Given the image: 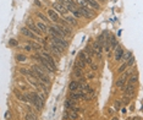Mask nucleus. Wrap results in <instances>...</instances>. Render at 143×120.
<instances>
[{
  "label": "nucleus",
  "mask_w": 143,
  "mask_h": 120,
  "mask_svg": "<svg viewBox=\"0 0 143 120\" xmlns=\"http://www.w3.org/2000/svg\"><path fill=\"white\" fill-rule=\"evenodd\" d=\"M31 72H32L33 77H36V78L39 80L40 82H43V83H45V85H50V78L47 76V74H44V72H42V71L39 70L38 67H37V65L32 66Z\"/></svg>",
  "instance_id": "nucleus-1"
},
{
  "label": "nucleus",
  "mask_w": 143,
  "mask_h": 120,
  "mask_svg": "<svg viewBox=\"0 0 143 120\" xmlns=\"http://www.w3.org/2000/svg\"><path fill=\"white\" fill-rule=\"evenodd\" d=\"M28 97H29V102L37 108V110H42L44 107V102H42V99L38 97V94L36 92H31L28 93Z\"/></svg>",
  "instance_id": "nucleus-2"
},
{
  "label": "nucleus",
  "mask_w": 143,
  "mask_h": 120,
  "mask_svg": "<svg viewBox=\"0 0 143 120\" xmlns=\"http://www.w3.org/2000/svg\"><path fill=\"white\" fill-rule=\"evenodd\" d=\"M92 52L93 54L98 58V59H102V54H103V47L98 43V42H94L93 45H92Z\"/></svg>",
  "instance_id": "nucleus-3"
},
{
  "label": "nucleus",
  "mask_w": 143,
  "mask_h": 120,
  "mask_svg": "<svg viewBox=\"0 0 143 120\" xmlns=\"http://www.w3.org/2000/svg\"><path fill=\"white\" fill-rule=\"evenodd\" d=\"M51 41H53V44H56V45H59L60 48L62 49H65L66 47L69 45V43L66 42L64 38H60V37H51Z\"/></svg>",
  "instance_id": "nucleus-4"
},
{
  "label": "nucleus",
  "mask_w": 143,
  "mask_h": 120,
  "mask_svg": "<svg viewBox=\"0 0 143 120\" xmlns=\"http://www.w3.org/2000/svg\"><path fill=\"white\" fill-rule=\"evenodd\" d=\"M77 10L81 14V16H86L87 18H92V17L94 16V12L89 10V7H80V9H77Z\"/></svg>",
  "instance_id": "nucleus-5"
},
{
  "label": "nucleus",
  "mask_w": 143,
  "mask_h": 120,
  "mask_svg": "<svg viewBox=\"0 0 143 120\" xmlns=\"http://www.w3.org/2000/svg\"><path fill=\"white\" fill-rule=\"evenodd\" d=\"M40 56H42V58H44V59L47 60V61L49 63L50 65H51V67H53L54 70H56V65H55V60L53 59V56H51V55H50L49 53H47V52H43Z\"/></svg>",
  "instance_id": "nucleus-6"
},
{
  "label": "nucleus",
  "mask_w": 143,
  "mask_h": 120,
  "mask_svg": "<svg viewBox=\"0 0 143 120\" xmlns=\"http://www.w3.org/2000/svg\"><path fill=\"white\" fill-rule=\"evenodd\" d=\"M21 32H22V34H23V36H26V37H28V38H32V39H37V38H38V37H37V36H36L32 31H31V29H28L27 27H23L21 29Z\"/></svg>",
  "instance_id": "nucleus-7"
},
{
  "label": "nucleus",
  "mask_w": 143,
  "mask_h": 120,
  "mask_svg": "<svg viewBox=\"0 0 143 120\" xmlns=\"http://www.w3.org/2000/svg\"><path fill=\"white\" fill-rule=\"evenodd\" d=\"M124 91H125V94L128 96V97H131L135 94V85H132V83H128L126 87H124Z\"/></svg>",
  "instance_id": "nucleus-8"
},
{
  "label": "nucleus",
  "mask_w": 143,
  "mask_h": 120,
  "mask_svg": "<svg viewBox=\"0 0 143 120\" xmlns=\"http://www.w3.org/2000/svg\"><path fill=\"white\" fill-rule=\"evenodd\" d=\"M124 52H125V50L122 49V47H120V45L117 44V45H116V49H115V60L116 61H120L121 60Z\"/></svg>",
  "instance_id": "nucleus-9"
},
{
  "label": "nucleus",
  "mask_w": 143,
  "mask_h": 120,
  "mask_svg": "<svg viewBox=\"0 0 143 120\" xmlns=\"http://www.w3.org/2000/svg\"><path fill=\"white\" fill-rule=\"evenodd\" d=\"M48 15H49V17H50V20L53 22H59V15L56 14V11L55 10H53V9H49L48 10Z\"/></svg>",
  "instance_id": "nucleus-10"
},
{
  "label": "nucleus",
  "mask_w": 143,
  "mask_h": 120,
  "mask_svg": "<svg viewBox=\"0 0 143 120\" xmlns=\"http://www.w3.org/2000/svg\"><path fill=\"white\" fill-rule=\"evenodd\" d=\"M127 77H128V72H126L125 75L120 76V78H119V80L116 81V87H124L125 82L127 81Z\"/></svg>",
  "instance_id": "nucleus-11"
},
{
  "label": "nucleus",
  "mask_w": 143,
  "mask_h": 120,
  "mask_svg": "<svg viewBox=\"0 0 143 120\" xmlns=\"http://www.w3.org/2000/svg\"><path fill=\"white\" fill-rule=\"evenodd\" d=\"M27 28H28V29H31V31H32L36 36H40V34H42V32L38 29V27H37L36 25H33L32 22H28V23H27Z\"/></svg>",
  "instance_id": "nucleus-12"
},
{
  "label": "nucleus",
  "mask_w": 143,
  "mask_h": 120,
  "mask_svg": "<svg viewBox=\"0 0 143 120\" xmlns=\"http://www.w3.org/2000/svg\"><path fill=\"white\" fill-rule=\"evenodd\" d=\"M49 32H50V34H51L53 37H60V38H62V37H64V34H62V33L58 29V28L55 27V26H54V27H50L49 28Z\"/></svg>",
  "instance_id": "nucleus-13"
},
{
  "label": "nucleus",
  "mask_w": 143,
  "mask_h": 120,
  "mask_svg": "<svg viewBox=\"0 0 143 120\" xmlns=\"http://www.w3.org/2000/svg\"><path fill=\"white\" fill-rule=\"evenodd\" d=\"M51 6H53V10H56L58 12H60V14H62V15H65L66 12H67V11H66L65 9H64V7L59 4V3H53V4H51Z\"/></svg>",
  "instance_id": "nucleus-14"
},
{
  "label": "nucleus",
  "mask_w": 143,
  "mask_h": 120,
  "mask_svg": "<svg viewBox=\"0 0 143 120\" xmlns=\"http://www.w3.org/2000/svg\"><path fill=\"white\" fill-rule=\"evenodd\" d=\"M51 52H53L54 54H56L58 56H60V55L62 54L64 49H62V48H60L59 45H56V44H51Z\"/></svg>",
  "instance_id": "nucleus-15"
},
{
  "label": "nucleus",
  "mask_w": 143,
  "mask_h": 120,
  "mask_svg": "<svg viewBox=\"0 0 143 120\" xmlns=\"http://www.w3.org/2000/svg\"><path fill=\"white\" fill-rule=\"evenodd\" d=\"M86 1H87V4H88V7L97 9V10H99V9H100V5H99L95 0H86Z\"/></svg>",
  "instance_id": "nucleus-16"
},
{
  "label": "nucleus",
  "mask_w": 143,
  "mask_h": 120,
  "mask_svg": "<svg viewBox=\"0 0 143 120\" xmlns=\"http://www.w3.org/2000/svg\"><path fill=\"white\" fill-rule=\"evenodd\" d=\"M36 26L38 27V29L40 31V32H47V31H48V26H47L44 22H42V21L37 22V23H36Z\"/></svg>",
  "instance_id": "nucleus-17"
},
{
  "label": "nucleus",
  "mask_w": 143,
  "mask_h": 120,
  "mask_svg": "<svg viewBox=\"0 0 143 120\" xmlns=\"http://www.w3.org/2000/svg\"><path fill=\"white\" fill-rule=\"evenodd\" d=\"M64 21H66L67 23H70V25H72V26H76L77 25L76 20H75L72 16H69V15H65V16H64Z\"/></svg>",
  "instance_id": "nucleus-18"
},
{
  "label": "nucleus",
  "mask_w": 143,
  "mask_h": 120,
  "mask_svg": "<svg viewBox=\"0 0 143 120\" xmlns=\"http://www.w3.org/2000/svg\"><path fill=\"white\" fill-rule=\"evenodd\" d=\"M78 82L77 81H71L70 82V85H69V89L71 91V92H73V91H77L78 89Z\"/></svg>",
  "instance_id": "nucleus-19"
},
{
  "label": "nucleus",
  "mask_w": 143,
  "mask_h": 120,
  "mask_svg": "<svg viewBox=\"0 0 143 120\" xmlns=\"http://www.w3.org/2000/svg\"><path fill=\"white\" fill-rule=\"evenodd\" d=\"M109 44H111V45H110L111 48H114V49L116 48V45H117V39H116L115 36H110L109 37Z\"/></svg>",
  "instance_id": "nucleus-20"
},
{
  "label": "nucleus",
  "mask_w": 143,
  "mask_h": 120,
  "mask_svg": "<svg viewBox=\"0 0 143 120\" xmlns=\"http://www.w3.org/2000/svg\"><path fill=\"white\" fill-rule=\"evenodd\" d=\"M73 76H76L77 78H81V77L83 76L82 69H80V67H76V66H75V69H73Z\"/></svg>",
  "instance_id": "nucleus-21"
},
{
  "label": "nucleus",
  "mask_w": 143,
  "mask_h": 120,
  "mask_svg": "<svg viewBox=\"0 0 143 120\" xmlns=\"http://www.w3.org/2000/svg\"><path fill=\"white\" fill-rule=\"evenodd\" d=\"M75 66H76V67H80V69H84V67H86V63H84V61H82V60L81 59H78V60H76V61H75Z\"/></svg>",
  "instance_id": "nucleus-22"
},
{
  "label": "nucleus",
  "mask_w": 143,
  "mask_h": 120,
  "mask_svg": "<svg viewBox=\"0 0 143 120\" xmlns=\"http://www.w3.org/2000/svg\"><path fill=\"white\" fill-rule=\"evenodd\" d=\"M97 42H98L100 45H102V44H105V32H103L98 38H97Z\"/></svg>",
  "instance_id": "nucleus-23"
},
{
  "label": "nucleus",
  "mask_w": 143,
  "mask_h": 120,
  "mask_svg": "<svg viewBox=\"0 0 143 120\" xmlns=\"http://www.w3.org/2000/svg\"><path fill=\"white\" fill-rule=\"evenodd\" d=\"M37 16H38L39 18L42 20V22H47V23L49 22V18H48V17L45 16L44 14H42V12H37Z\"/></svg>",
  "instance_id": "nucleus-24"
},
{
  "label": "nucleus",
  "mask_w": 143,
  "mask_h": 120,
  "mask_svg": "<svg viewBox=\"0 0 143 120\" xmlns=\"http://www.w3.org/2000/svg\"><path fill=\"white\" fill-rule=\"evenodd\" d=\"M16 60L21 61V63H25V61H27V56H26L25 54H17L16 55Z\"/></svg>",
  "instance_id": "nucleus-25"
},
{
  "label": "nucleus",
  "mask_w": 143,
  "mask_h": 120,
  "mask_svg": "<svg viewBox=\"0 0 143 120\" xmlns=\"http://www.w3.org/2000/svg\"><path fill=\"white\" fill-rule=\"evenodd\" d=\"M26 120H37V115L34 114V112H33V113H27Z\"/></svg>",
  "instance_id": "nucleus-26"
},
{
  "label": "nucleus",
  "mask_w": 143,
  "mask_h": 120,
  "mask_svg": "<svg viewBox=\"0 0 143 120\" xmlns=\"http://www.w3.org/2000/svg\"><path fill=\"white\" fill-rule=\"evenodd\" d=\"M72 107H73V102H72L71 99H66L65 101V108L66 109H71Z\"/></svg>",
  "instance_id": "nucleus-27"
},
{
  "label": "nucleus",
  "mask_w": 143,
  "mask_h": 120,
  "mask_svg": "<svg viewBox=\"0 0 143 120\" xmlns=\"http://www.w3.org/2000/svg\"><path fill=\"white\" fill-rule=\"evenodd\" d=\"M131 56H132V53L128 50V52H126V53L124 52V54H122V58H121V59H122V60H128Z\"/></svg>",
  "instance_id": "nucleus-28"
},
{
  "label": "nucleus",
  "mask_w": 143,
  "mask_h": 120,
  "mask_svg": "<svg viewBox=\"0 0 143 120\" xmlns=\"http://www.w3.org/2000/svg\"><path fill=\"white\" fill-rule=\"evenodd\" d=\"M20 72L21 74H23V75H26V76H33L32 75V72H31V70H27V69H20Z\"/></svg>",
  "instance_id": "nucleus-29"
},
{
  "label": "nucleus",
  "mask_w": 143,
  "mask_h": 120,
  "mask_svg": "<svg viewBox=\"0 0 143 120\" xmlns=\"http://www.w3.org/2000/svg\"><path fill=\"white\" fill-rule=\"evenodd\" d=\"M138 81V76L137 75H133V76L130 77V80H128V83H132V85H135V83H137Z\"/></svg>",
  "instance_id": "nucleus-30"
},
{
  "label": "nucleus",
  "mask_w": 143,
  "mask_h": 120,
  "mask_svg": "<svg viewBox=\"0 0 143 120\" xmlns=\"http://www.w3.org/2000/svg\"><path fill=\"white\" fill-rule=\"evenodd\" d=\"M77 3H78L80 7H88V4L86 0H77Z\"/></svg>",
  "instance_id": "nucleus-31"
},
{
  "label": "nucleus",
  "mask_w": 143,
  "mask_h": 120,
  "mask_svg": "<svg viewBox=\"0 0 143 120\" xmlns=\"http://www.w3.org/2000/svg\"><path fill=\"white\" fill-rule=\"evenodd\" d=\"M86 77H87V80H92V78H94V77H95V71L88 72L87 75H86Z\"/></svg>",
  "instance_id": "nucleus-32"
},
{
  "label": "nucleus",
  "mask_w": 143,
  "mask_h": 120,
  "mask_svg": "<svg viewBox=\"0 0 143 120\" xmlns=\"http://www.w3.org/2000/svg\"><path fill=\"white\" fill-rule=\"evenodd\" d=\"M77 118H78V114H77V113H75V112H72V113H70V114H69V119L76 120Z\"/></svg>",
  "instance_id": "nucleus-33"
},
{
  "label": "nucleus",
  "mask_w": 143,
  "mask_h": 120,
  "mask_svg": "<svg viewBox=\"0 0 143 120\" xmlns=\"http://www.w3.org/2000/svg\"><path fill=\"white\" fill-rule=\"evenodd\" d=\"M9 44H10L11 47H17L18 45V42H17L16 39H10L9 41Z\"/></svg>",
  "instance_id": "nucleus-34"
},
{
  "label": "nucleus",
  "mask_w": 143,
  "mask_h": 120,
  "mask_svg": "<svg viewBox=\"0 0 143 120\" xmlns=\"http://www.w3.org/2000/svg\"><path fill=\"white\" fill-rule=\"evenodd\" d=\"M135 61H136V59H135L133 56H131V58L128 59V61L126 63V64H127V66H132L133 64H135Z\"/></svg>",
  "instance_id": "nucleus-35"
},
{
  "label": "nucleus",
  "mask_w": 143,
  "mask_h": 120,
  "mask_svg": "<svg viewBox=\"0 0 143 120\" xmlns=\"http://www.w3.org/2000/svg\"><path fill=\"white\" fill-rule=\"evenodd\" d=\"M126 69H127V64L125 63V64H122V65L119 67V70H117V71H119V72H124V71L126 70Z\"/></svg>",
  "instance_id": "nucleus-36"
},
{
  "label": "nucleus",
  "mask_w": 143,
  "mask_h": 120,
  "mask_svg": "<svg viewBox=\"0 0 143 120\" xmlns=\"http://www.w3.org/2000/svg\"><path fill=\"white\" fill-rule=\"evenodd\" d=\"M114 105H115V110H119V109H120L121 102H120V101H115V102H114Z\"/></svg>",
  "instance_id": "nucleus-37"
},
{
  "label": "nucleus",
  "mask_w": 143,
  "mask_h": 120,
  "mask_svg": "<svg viewBox=\"0 0 143 120\" xmlns=\"http://www.w3.org/2000/svg\"><path fill=\"white\" fill-rule=\"evenodd\" d=\"M65 1L69 4V5H71L72 7H76V3H75L73 0H65ZM76 9H77V7H76Z\"/></svg>",
  "instance_id": "nucleus-38"
},
{
  "label": "nucleus",
  "mask_w": 143,
  "mask_h": 120,
  "mask_svg": "<svg viewBox=\"0 0 143 120\" xmlns=\"http://www.w3.org/2000/svg\"><path fill=\"white\" fill-rule=\"evenodd\" d=\"M122 102H124V104H125V105H126V104H128V103H130V97H128V96L124 97V98H122Z\"/></svg>",
  "instance_id": "nucleus-39"
},
{
  "label": "nucleus",
  "mask_w": 143,
  "mask_h": 120,
  "mask_svg": "<svg viewBox=\"0 0 143 120\" xmlns=\"http://www.w3.org/2000/svg\"><path fill=\"white\" fill-rule=\"evenodd\" d=\"M71 14L73 15V16H76V17H81V14L78 12V10H77V9H76V10H73V11H72Z\"/></svg>",
  "instance_id": "nucleus-40"
},
{
  "label": "nucleus",
  "mask_w": 143,
  "mask_h": 120,
  "mask_svg": "<svg viewBox=\"0 0 143 120\" xmlns=\"http://www.w3.org/2000/svg\"><path fill=\"white\" fill-rule=\"evenodd\" d=\"M89 65H91V67H92V71H95L97 69H98V66L95 65L94 63H92V64H89Z\"/></svg>",
  "instance_id": "nucleus-41"
},
{
  "label": "nucleus",
  "mask_w": 143,
  "mask_h": 120,
  "mask_svg": "<svg viewBox=\"0 0 143 120\" xmlns=\"http://www.w3.org/2000/svg\"><path fill=\"white\" fill-rule=\"evenodd\" d=\"M32 47L34 49H40V45H38L37 43H32Z\"/></svg>",
  "instance_id": "nucleus-42"
},
{
  "label": "nucleus",
  "mask_w": 143,
  "mask_h": 120,
  "mask_svg": "<svg viewBox=\"0 0 143 120\" xmlns=\"http://www.w3.org/2000/svg\"><path fill=\"white\" fill-rule=\"evenodd\" d=\"M64 119L69 120V113H67V112H65V113H64Z\"/></svg>",
  "instance_id": "nucleus-43"
},
{
  "label": "nucleus",
  "mask_w": 143,
  "mask_h": 120,
  "mask_svg": "<svg viewBox=\"0 0 143 120\" xmlns=\"http://www.w3.org/2000/svg\"><path fill=\"white\" fill-rule=\"evenodd\" d=\"M23 48H25V50H32V47L31 45H25Z\"/></svg>",
  "instance_id": "nucleus-44"
},
{
  "label": "nucleus",
  "mask_w": 143,
  "mask_h": 120,
  "mask_svg": "<svg viewBox=\"0 0 143 120\" xmlns=\"http://www.w3.org/2000/svg\"><path fill=\"white\" fill-rule=\"evenodd\" d=\"M34 4H36L37 6H40V3H39V0H36V1H34Z\"/></svg>",
  "instance_id": "nucleus-45"
},
{
  "label": "nucleus",
  "mask_w": 143,
  "mask_h": 120,
  "mask_svg": "<svg viewBox=\"0 0 143 120\" xmlns=\"http://www.w3.org/2000/svg\"><path fill=\"white\" fill-rule=\"evenodd\" d=\"M130 120H141V119H139L138 116H135V118H131V119H130Z\"/></svg>",
  "instance_id": "nucleus-46"
},
{
  "label": "nucleus",
  "mask_w": 143,
  "mask_h": 120,
  "mask_svg": "<svg viewBox=\"0 0 143 120\" xmlns=\"http://www.w3.org/2000/svg\"><path fill=\"white\" fill-rule=\"evenodd\" d=\"M5 116H6V118H10V113H9V112H6V114H5Z\"/></svg>",
  "instance_id": "nucleus-47"
},
{
  "label": "nucleus",
  "mask_w": 143,
  "mask_h": 120,
  "mask_svg": "<svg viewBox=\"0 0 143 120\" xmlns=\"http://www.w3.org/2000/svg\"><path fill=\"white\" fill-rule=\"evenodd\" d=\"M111 120H119V118H115V116H114V118H113Z\"/></svg>",
  "instance_id": "nucleus-48"
},
{
  "label": "nucleus",
  "mask_w": 143,
  "mask_h": 120,
  "mask_svg": "<svg viewBox=\"0 0 143 120\" xmlns=\"http://www.w3.org/2000/svg\"><path fill=\"white\" fill-rule=\"evenodd\" d=\"M100 1H102V3H103V0H100Z\"/></svg>",
  "instance_id": "nucleus-49"
}]
</instances>
